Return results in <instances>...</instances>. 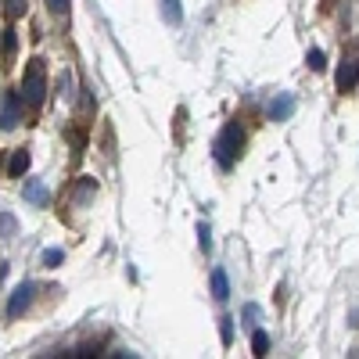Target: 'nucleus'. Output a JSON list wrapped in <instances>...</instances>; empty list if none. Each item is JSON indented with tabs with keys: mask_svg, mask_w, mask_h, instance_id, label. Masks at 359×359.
Instances as JSON below:
<instances>
[{
	"mask_svg": "<svg viewBox=\"0 0 359 359\" xmlns=\"http://www.w3.org/2000/svg\"><path fill=\"white\" fill-rule=\"evenodd\" d=\"M22 101L29 108H40L47 101V79H43V62H29L25 79H22Z\"/></svg>",
	"mask_w": 359,
	"mask_h": 359,
	"instance_id": "f03ea898",
	"label": "nucleus"
},
{
	"mask_svg": "<svg viewBox=\"0 0 359 359\" xmlns=\"http://www.w3.org/2000/svg\"><path fill=\"white\" fill-rule=\"evenodd\" d=\"M158 4H162L165 25H180V22H184V4H180V0H158Z\"/></svg>",
	"mask_w": 359,
	"mask_h": 359,
	"instance_id": "9d476101",
	"label": "nucleus"
},
{
	"mask_svg": "<svg viewBox=\"0 0 359 359\" xmlns=\"http://www.w3.org/2000/svg\"><path fill=\"white\" fill-rule=\"evenodd\" d=\"M306 65H309L313 72H323V69H327V57H323V50H320V47H313V50H309Z\"/></svg>",
	"mask_w": 359,
	"mask_h": 359,
	"instance_id": "2eb2a0df",
	"label": "nucleus"
},
{
	"mask_svg": "<svg viewBox=\"0 0 359 359\" xmlns=\"http://www.w3.org/2000/svg\"><path fill=\"white\" fill-rule=\"evenodd\" d=\"M33 294H36V284H33V280L18 284V287L11 291V298H8V316H22L29 306H33Z\"/></svg>",
	"mask_w": 359,
	"mask_h": 359,
	"instance_id": "20e7f679",
	"label": "nucleus"
},
{
	"mask_svg": "<svg viewBox=\"0 0 359 359\" xmlns=\"http://www.w3.org/2000/svg\"><path fill=\"white\" fill-rule=\"evenodd\" d=\"M94 194H97V180L94 176H83V184H76V191H72V201L76 205H86Z\"/></svg>",
	"mask_w": 359,
	"mask_h": 359,
	"instance_id": "1a4fd4ad",
	"label": "nucleus"
},
{
	"mask_svg": "<svg viewBox=\"0 0 359 359\" xmlns=\"http://www.w3.org/2000/svg\"><path fill=\"white\" fill-rule=\"evenodd\" d=\"M359 83V62L355 57H345V62L338 65V76H334V86L341 90V94H348V90Z\"/></svg>",
	"mask_w": 359,
	"mask_h": 359,
	"instance_id": "39448f33",
	"label": "nucleus"
},
{
	"mask_svg": "<svg viewBox=\"0 0 359 359\" xmlns=\"http://www.w3.org/2000/svg\"><path fill=\"white\" fill-rule=\"evenodd\" d=\"M8 172H11L15 180L29 172V151H25V147H22V151H15V155H11V162H8Z\"/></svg>",
	"mask_w": 359,
	"mask_h": 359,
	"instance_id": "9b49d317",
	"label": "nucleus"
},
{
	"mask_svg": "<svg viewBox=\"0 0 359 359\" xmlns=\"http://www.w3.org/2000/svg\"><path fill=\"white\" fill-rule=\"evenodd\" d=\"M241 151H245V126L241 123H226L223 133L216 137V162L223 169H230Z\"/></svg>",
	"mask_w": 359,
	"mask_h": 359,
	"instance_id": "f257e3e1",
	"label": "nucleus"
},
{
	"mask_svg": "<svg viewBox=\"0 0 359 359\" xmlns=\"http://www.w3.org/2000/svg\"><path fill=\"white\" fill-rule=\"evenodd\" d=\"M22 97L18 94H4L0 97V130H18L22 123Z\"/></svg>",
	"mask_w": 359,
	"mask_h": 359,
	"instance_id": "7ed1b4c3",
	"label": "nucleus"
},
{
	"mask_svg": "<svg viewBox=\"0 0 359 359\" xmlns=\"http://www.w3.org/2000/svg\"><path fill=\"white\" fill-rule=\"evenodd\" d=\"M252 348H255V355H266L269 352V334L262 331V327H255V331H252Z\"/></svg>",
	"mask_w": 359,
	"mask_h": 359,
	"instance_id": "4468645a",
	"label": "nucleus"
},
{
	"mask_svg": "<svg viewBox=\"0 0 359 359\" xmlns=\"http://www.w3.org/2000/svg\"><path fill=\"white\" fill-rule=\"evenodd\" d=\"M62 262H65V252H62V248H47V252H43V266H47V269H50V266H62Z\"/></svg>",
	"mask_w": 359,
	"mask_h": 359,
	"instance_id": "a211bd4d",
	"label": "nucleus"
},
{
	"mask_svg": "<svg viewBox=\"0 0 359 359\" xmlns=\"http://www.w3.org/2000/svg\"><path fill=\"white\" fill-rule=\"evenodd\" d=\"M291 115H294V94H277L269 101V118L273 123H287Z\"/></svg>",
	"mask_w": 359,
	"mask_h": 359,
	"instance_id": "423d86ee",
	"label": "nucleus"
},
{
	"mask_svg": "<svg viewBox=\"0 0 359 359\" xmlns=\"http://www.w3.org/2000/svg\"><path fill=\"white\" fill-rule=\"evenodd\" d=\"M208 287H212V298H216V302H226V298H230V277H226V269H223V266L212 269V277H208Z\"/></svg>",
	"mask_w": 359,
	"mask_h": 359,
	"instance_id": "0eeeda50",
	"label": "nucleus"
},
{
	"mask_svg": "<svg viewBox=\"0 0 359 359\" xmlns=\"http://www.w3.org/2000/svg\"><path fill=\"white\" fill-rule=\"evenodd\" d=\"M198 245H201V252H212V230H208V223H198Z\"/></svg>",
	"mask_w": 359,
	"mask_h": 359,
	"instance_id": "f3484780",
	"label": "nucleus"
},
{
	"mask_svg": "<svg viewBox=\"0 0 359 359\" xmlns=\"http://www.w3.org/2000/svg\"><path fill=\"white\" fill-rule=\"evenodd\" d=\"M15 226H18V219H15L11 212L0 216V237H11V233H15Z\"/></svg>",
	"mask_w": 359,
	"mask_h": 359,
	"instance_id": "6ab92c4d",
	"label": "nucleus"
},
{
	"mask_svg": "<svg viewBox=\"0 0 359 359\" xmlns=\"http://www.w3.org/2000/svg\"><path fill=\"white\" fill-rule=\"evenodd\" d=\"M15 47H18L15 29H4V40H0V54H4V62H11V57H15Z\"/></svg>",
	"mask_w": 359,
	"mask_h": 359,
	"instance_id": "ddd939ff",
	"label": "nucleus"
},
{
	"mask_svg": "<svg viewBox=\"0 0 359 359\" xmlns=\"http://www.w3.org/2000/svg\"><path fill=\"white\" fill-rule=\"evenodd\" d=\"M43 4H47L54 15H65V11H69V0H43Z\"/></svg>",
	"mask_w": 359,
	"mask_h": 359,
	"instance_id": "412c9836",
	"label": "nucleus"
},
{
	"mask_svg": "<svg viewBox=\"0 0 359 359\" xmlns=\"http://www.w3.org/2000/svg\"><path fill=\"white\" fill-rule=\"evenodd\" d=\"M219 338H223V345H230V341H233V320H230V316H223V320H219Z\"/></svg>",
	"mask_w": 359,
	"mask_h": 359,
	"instance_id": "aec40b11",
	"label": "nucleus"
},
{
	"mask_svg": "<svg viewBox=\"0 0 359 359\" xmlns=\"http://www.w3.org/2000/svg\"><path fill=\"white\" fill-rule=\"evenodd\" d=\"M22 198H25L29 205H47V201H50V194H47V187L40 184V180H29V184L22 187Z\"/></svg>",
	"mask_w": 359,
	"mask_h": 359,
	"instance_id": "6e6552de",
	"label": "nucleus"
},
{
	"mask_svg": "<svg viewBox=\"0 0 359 359\" xmlns=\"http://www.w3.org/2000/svg\"><path fill=\"white\" fill-rule=\"evenodd\" d=\"M4 15L15 22V18H22L25 15V0H4Z\"/></svg>",
	"mask_w": 359,
	"mask_h": 359,
	"instance_id": "dca6fc26",
	"label": "nucleus"
},
{
	"mask_svg": "<svg viewBox=\"0 0 359 359\" xmlns=\"http://www.w3.org/2000/svg\"><path fill=\"white\" fill-rule=\"evenodd\" d=\"M241 320H245V327H248V334H252V331H255V327L262 323V309H259L255 302H248V306L241 309Z\"/></svg>",
	"mask_w": 359,
	"mask_h": 359,
	"instance_id": "f8f14e48",
	"label": "nucleus"
}]
</instances>
